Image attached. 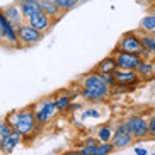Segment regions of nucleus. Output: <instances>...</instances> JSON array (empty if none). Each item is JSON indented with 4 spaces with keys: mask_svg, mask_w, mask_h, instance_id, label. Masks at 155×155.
<instances>
[{
    "mask_svg": "<svg viewBox=\"0 0 155 155\" xmlns=\"http://www.w3.org/2000/svg\"><path fill=\"white\" fill-rule=\"evenodd\" d=\"M12 130L19 131L22 135L24 140H32L34 135L39 131V124L36 121V116H34V109L32 106H28V107H22V109L12 111V113L7 116Z\"/></svg>",
    "mask_w": 155,
    "mask_h": 155,
    "instance_id": "obj_1",
    "label": "nucleus"
},
{
    "mask_svg": "<svg viewBox=\"0 0 155 155\" xmlns=\"http://www.w3.org/2000/svg\"><path fill=\"white\" fill-rule=\"evenodd\" d=\"M34 109V116H36V121L39 126H45V124L51 123L53 119L56 118L58 114V109H56V104H55V97H45L41 99L39 102L32 106Z\"/></svg>",
    "mask_w": 155,
    "mask_h": 155,
    "instance_id": "obj_2",
    "label": "nucleus"
},
{
    "mask_svg": "<svg viewBox=\"0 0 155 155\" xmlns=\"http://www.w3.org/2000/svg\"><path fill=\"white\" fill-rule=\"evenodd\" d=\"M17 31V39H19V48H29V46H34L43 39V32H39L38 29H34L31 24H28L26 21L21 22L15 28Z\"/></svg>",
    "mask_w": 155,
    "mask_h": 155,
    "instance_id": "obj_3",
    "label": "nucleus"
},
{
    "mask_svg": "<svg viewBox=\"0 0 155 155\" xmlns=\"http://www.w3.org/2000/svg\"><path fill=\"white\" fill-rule=\"evenodd\" d=\"M0 45L7 46V48H19L15 26L7 21L4 9H0Z\"/></svg>",
    "mask_w": 155,
    "mask_h": 155,
    "instance_id": "obj_4",
    "label": "nucleus"
},
{
    "mask_svg": "<svg viewBox=\"0 0 155 155\" xmlns=\"http://www.w3.org/2000/svg\"><path fill=\"white\" fill-rule=\"evenodd\" d=\"M80 85L85 87V89H91V91H96V92H101L104 96L109 97L111 96V87L104 82V78L101 77L99 72H91V73H85L82 78H80Z\"/></svg>",
    "mask_w": 155,
    "mask_h": 155,
    "instance_id": "obj_5",
    "label": "nucleus"
},
{
    "mask_svg": "<svg viewBox=\"0 0 155 155\" xmlns=\"http://www.w3.org/2000/svg\"><path fill=\"white\" fill-rule=\"evenodd\" d=\"M114 50L140 55V51L143 50V45H141V39H140V36H138V32L130 31V32H124L123 36L119 38V41H118V45H116Z\"/></svg>",
    "mask_w": 155,
    "mask_h": 155,
    "instance_id": "obj_6",
    "label": "nucleus"
},
{
    "mask_svg": "<svg viewBox=\"0 0 155 155\" xmlns=\"http://www.w3.org/2000/svg\"><path fill=\"white\" fill-rule=\"evenodd\" d=\"M130 133L135 140H145L148 138V119L143 116H130L124 119Z\"/></svg>",
    "mask_w": 155,
    "mask_h": 155,
    "instance_id": "obj_7",
    "label": "nucleus"
},
{
    "mask_svg": "<svg viewBox=\"0 0 155 155\" xmlns=\"http://www.w3.org/2000/svg\"><path fill=\"white\" fill-rule=\"evenodd\" d=\"M113 56L118 63V68L121 70H137L138 65L141 63L140 55H135V53H126V51H113Z\"/></svg>",
    "mask_w": 155,
    "mask_h": 155,
    "instance_id": "obj_8",
    "label": "nucleus"
},
{
    "mask_svg": "<svg viewBox=\"0 0 155 155\" xmlns=\"http://www.w3.org/2000/svg\"><path fill=\"white\" fill-rule=\"evenodd\" d=\"M26 22L31 24L34 29H38L39 32H43V34H46V32L50 31L51 28H53V24H55V21L50 17V15H46L43 10H39V12H36V14L29 15L28 19H26Z\"/></svg>",
    "mask_w": 155,
    "mask_h": 155,
    "instance_id": "obj_9",
    "label": "nucleus"
},
{
    "mask_svg": "<svg viewBox=\"0 0 155 155\" xmlns=\"http://www.w3.org/2000/svg\"><path fill=\"white\" fill-rule=\"evenodd\" d=\"M22 140H24L22 135H21L19 131H15V130H12V131H10L4 140L0 141V153H5V155L12 153V152H14L21 143H22Z\"/></svg>",
    "mask_w": 155,
    "mask_h": 155,
    "instance_id": "obj_10",
    "label": "nucleus"
},
{
    "mask_svg": "<svg viewBox=\"0 0 155 155\" xmlns=\"http://www.w3.org/2000/svg\"><path fill=\"white\" fill-rule=\"evenodd\" d=\"M114 75H116L118 84H126V85H135L137 87L138 84L141 82V78L138 77L137 70H121V68H118L116 72H114Z\"/></svg>",
    "mask_w": 155,
    "mask_h": 155,
    "instance_id": "obj_11",
    "label": "nucleus"
},
{
    "mask_svg": "<svg viewBox=\"0 0 155 155\" xmlns=\"http://www.w3.org/2000/svg\"><path fill=\"white\" fill-rule=\"evenodd\" d=\"M39 2V5H41V9H43V12H45L46 15H50L53 21H58V19H61L63 17V14H65V10L60 7L58 4H55L53 0H38Z\"/></svg>",
    "mask_w": 155,
    "mask_h": 155,
    "instance_id": "obj_12",
    "label": "nucleus"
},
{
    "mask_svg": "<svg viewBox=\"0 0 155 155\" xmlns=\"http://www.w3.org/2000/svg\"><path fill=\"white\" fill-rule=\"evenodd\" d=\"M133 141H135V138L130 131H114L113 138H111V143L114 145L116 150H123V148L131 145Z\"/></svg>",
    "mask_w": 155,
    "mask_h": 155,
    "instance_id": "obj_13",
    "label": "nucleus"
},
{
    "mask_svg": "<svg viewBox=\"0 0 155 155\" xmlns=\"http://www.w3.org/2000/svg\"><path fill=\"white\" fill-rule=\"evenodd\" d=\"M4 14H5V17H7V21H9L10 24H14L15 28H17L21 22L26 21V19H24L22 10H21V7H19V4L7 5V7L4 9Z\"/></svg>",
    "mask_w": 155,
    "mask_h": 155,
    "instance_id": "obj_14",
    "label": "nucleus"
},
{
    "mask_svg": "<svg viewBox=\"0 0 155 155\" xmlns=\"http://www.w3.org/2000/svg\"><path fill=\"white\" fill-rule=\"evenodd\" d=\"M137 73L141 80H152L155 77V63L152 60H141V63L137 68Z\"/></svg>",
    "mask_w": 155,
    "mask_h": 155,
    "instance_id": "obj_15",
    "label": "nucleus"
},
{
    "mask_svg": "<svg viewBox=\"0 0 155 155\" xmlns=\"http://www.w3.org/2000/svg\"><path fill=\"white\" fill-rule=\"evenodd\" d=\"M17 4H19V7H21V10H22L24 19H28L29 15L36 14V12H39V10H43L38 0H19Z\"/></svg>",
    "mask_w": 155,
    "mask_h": 155,
    "instance_id": "obj_16",
    "label": "nucleus"
},
{
    "mask_svg": "<svg viewBox=\"0 0 155 155\" xmlns=\"http://www.w3.org/2000/svg\"><path fill=\"white\" fill-rule=\"evenodd\" d=\"M116 70H118V63H116V60H114L113 55L106 56L104 60H101L96 67V72H99V73H114Z\"/></svg>",
    "mask_w": 155,
    "mask_h": 155,
    "instance_id": "obj_17",
    "label": "nucleus"
},
{
    "mask_svg": "<svg viewBox=\"0 0 155 155\" xmlns=\"http://www.w3.org/2000/svg\"><path fill=\"white\" fill-rule=\"evenodd\" d=\"M53 97H55V104L58 113H68V107L72 104V97L68 94H65L63 91L58 92V94H53Z\"/></svg>",
    "mask_w": 155,
    "mask_h": 155,
    "instance_id": "obj_18",
    "label": "nucleus"
},
{
    "mask_svg": "<svg viewBox=\"0 0 155 155\" xmlns=\"http://www.w3.org/2000/svg\"><path fill=\"white\" fill-rule=\"evenodd\" d=\"M113 135H114L113 124H102V126L97 128V131H96V138L99 141H111Z\"/></svg>",
    "mask_w": 155,
    "mask_h": 155,
    "instance_id": "obj_19",
    "label": "nucleus"
},
{
    "mask_svg": "<svg viewBox=\"0 0 155 155\" xmlns=\"http://www.w3.org/2000/svg\"><path fill=\"white\" fill-rule=\"evenodd\" d=\"M102 118V111L97 107V106H91V107H84L82 113H80V119L84 121H89V119H99Z\"/></svg>",
    "mask_w": 155,
    "mask_h": 155,
    "instance_id": "obj_20",
    "label": "nucleus"
},
{
    "mask_svg": "<svg viewBox=\"0 0 155 155\" xmlns=\"http://www.w3.org/2000/svg\"><path fill=\"white\" fill-rule=\"evenodd\" d=\"M155 29V17L152 14H147L145 17L140 21V31L143 32H152Z\"/></svg>",
    "mask_w": 155,
    "mask_h": 155,
    "instance_id": "obj_21",
    "label": "nucleus"
},
{
    "mask_svg": "<svg viewBox=\"0 0 155 155\" xmlns=\"http://www.w3.org/2000/svg\"><path fill=\"white\" fill-rule=\"evenodd\" d=\"M114 150L116 148H114V145L111 141H99L96 147V153L94 155H111Z\"/></svg>",
    "mask_w": 155,
    "mask_h": 155,
    "instance_id": "obj_22",
    "label": "nucleus"
},
{
    "mask_svg": "<svg viewBox=\"0 0 155 155\" xmlns=\"http://www.w3.org/2000/svg\"><path fill=\"white\" fill-rule=\"evenodd\" d=\"M55 4H58L61 9L65 10V12H68V10L75 9L78 4H80V0H53Z\"/></svg>",
    "mask_w": 155,
    "mask_h": 155,
    "instance_id": "obj_23",
    "label": "nucleus"
},
{
    "mask_svg": "<svg viewBox=\"0 0 155 155\" xmlns=\"http://www.w3.org/2000/svg\"><path fill=\"white\" fill-rule=\"evenodd\" d=\"M12 131V126H10V123H9V119L5 118V119H0V141L4 140L9 133Z\"/></svg>",
    "mask_w": 155,
    "mask_h": 155,
    "instance_id": "obj_24",
    "label": "nucleus"
},
{
    "mask_svg": "<svg viewBox=\"0 0 155 155\" xmlns=\"http://www.w3.org/2000/svg\"><path fill=\"white\" fill-rule=\"evenodd\" d=\"M80 91H82V85H80V84H72L68 89H63V92L68 94V96L72 97V101L75 99V97H80Z\"/></svg>",
    "mask_w": 155,
    "mask_h": 155,
    "instance_id": "obj_25",
    "label": "nucleus"
},
{
    "mask_svg": "<svg viewBox=\"0 0 155 155\" xmlns=\"http://www.w3.org/2000/svg\"><path fill=\"white\" fill-rule=\"evenodd\" d=\"M101 77L104 78V82L107 84L111 89H113V87L118 84V80H116V75H114V73H101Z\"/></svg>",
    "mask_w": 155,
    "mask_h": 155,
    "instance_id": "obj_26",
    "label": "nucleus"
},
{
    "mask_svg": "<svg viewBox=\"0 0 155 155\" xmlns=\"http://www.w3.org/2000/svg\"><path fill=\"white\" fill-rule=\"evenodd\" d=\"M148 138L155 140V113H152V116L148 118Z\"/></svg>",
    "mask_w": 155,
    "mask_h": 155,
    "instance_id": "obj_27",
    "label": "nucleus"
},
{
    "mask_svg": "<svg viewBox=\"0 0 155 155\" xmlns=\"http://www.w3.org/2000/svg\"><path fill=\"white\" fill-rule=\"evenodd\" d=\"M82 109H84V102H77V101L73 99L72 104H70V107H68V113L75 114V113H78V111H82Z\"/></svg>",
    "mask_w": 155,
    "mask_h": 155,
    "instance_id": "obj_28",
    "label": "nucleus"
},
{
    "mask_svg": "<svg viewBox=\"0 0 155 155\" xmlns=\"http://www.w3.org/2000/svg\"><path fill=\"white\" fill-rule=\"evenodd\" d=\"M140 58H141V60H153L155 56H153V53H152L150 50H147V48H143V50L140 51Z\"/></svg>",
    "mask_w": 155,
    "mask_h": 155,
    "instance_id": "obj_29",
    "label": "nucleus"
},
{
    "mask_svg": "<svg viewBox=\"0 0 155 155\" xmlns=\"http://www.w3.org/2000/svg\"><path fill=\"white\" fill-rule=\"evenodd\" d=\"M135 155H148V152L143 147H135Z\"/></svg>",
    "mask_w": 155,
    "mask_h": 155,
    "instance_id": "obj_30",
    "label": "nucleus"
},
{
    "mask_svg": "<svg viewBox=\"0 0 155 155\" xmlns=\"http://www.w3.org/2000/svg\"><path fill=\"white\" fill-rule=\"evenodd\" d=\"M63 155H84L80 150H68V152H65Z\"/></svg>",
    "mask_w": 155,
    "mask_h": 155,
    "instance_id": "obj_31",
    "label": "nucleus"
},
{
    "mask_svg": "<svg viewBox=\"0 0 155 155\" xmlns=\"http://www.w3.org/2000/svg\"><path fill=\"white\" fill-rule=\"evenodd\" d=\"M150 14H152V15H153V17H155V5H153V7H152V9H150Z\"/></svg>",
    "mask_w": 155,
    "mask_h": 155,
    "instance_id": "obj_32",
    "label": "nucleus"
},
{
    "mask_svg": "<svg viewBox=\"0 0 155 155\" xmlns=\"http://www.w3.org/2000/svg\"><path fill=\"white\" fill-rule=\"evenodd\" d=\"M150 34H152V38H153V39H155V29H153V31L150 32Z\"/></svg>",
    "mask_w": 155,
    "mask_h": 155,
    "instance_id": "obj_33",
    "label": "nucleus"
},
{
    "mask_svg": "<svg viewBox=\"0 0 155 155\" xmlns=\"http://www.w3.org/2000/svg\"><path fill=\"white\" fill-rule=\"evenodd\" d=\"M152 155H155V153H152Z\"/></svg>",
    "mask_w": 155,
    "mask_h": 155,
    "instance_id": "obj_34",
    "label": "nucleus"
}]
</instances>
